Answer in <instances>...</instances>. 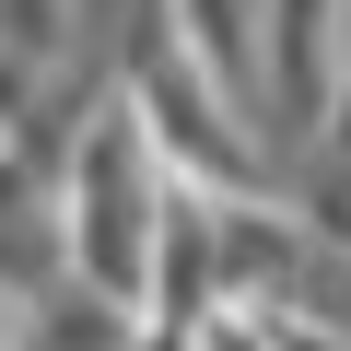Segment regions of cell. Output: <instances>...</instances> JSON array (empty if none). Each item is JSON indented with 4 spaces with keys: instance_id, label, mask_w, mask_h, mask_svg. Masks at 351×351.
Here are the masks:
<instances>
[{
    "instance_id": "7a4b0ae2",
    "label": "cell",
    "mask_w": 351,
    "mask_h": 351,
    "mask_svg": "<svg viewBox=\"0 0 351 351\" xmlns=\"http://www.w3.org/2000/svg\"><path fill=\"white\" fill-rule=\"evenodd\" d=\"M0 281H12V293H47V281H71L59 176H47V164H24L12 141H0Z\"/></svg>"
},
{
    "instance_id": "5b68a950",
    "label": "cell",
    "mask_w": 351,
    "mask_h": 351,
    "mask_svg": "<svg viewBox=\"0 0 351 351\" xmlns=\"http://www.w3.org/2000/svg\"><path fill=\"white\" fill-rule=\"evenodd\" d=\"M339 59H351V0H339Z\"/></svg>"
},
{
    "instance_id": "3957f363",
    "label": "cell",
    "mask_w": 351,
    "mask_h": 351,
    "mask_svg": "<svg viewBox=\"0 0 351 351\" xmlns=\"http://www.w3.org/2000/svg\"><path fill=\"white\" fill-rule=\"evenodd\" d=\"M24 351H152V316L117 304V293H94V281H47Z\"/></svg>"
},
{
    "instance_id": "6da1fadb",
    "label": "cell",
    "mask_w": 351,
    "mask_h": 351,
    "mask_svg": "<svg viewBox=\"0 0 351 351\" xmlns=\"http://www.w3.org/2000/svg\"><path fill=\"white\" fill-rule=\"evenodd\" d=\"M164 199H176V164L152 141V117L129 94L94 106V129L71 141L59 164V234H71V281L117 293V304H152V234H164Z\"/></svg>"
},
{
    "instance_id": "277c9868",
    "label": "cell",
    "mask_w": 351,
    "mask_h": 351,
    "mask_svg": "<svg viewBox=\"0 0 351 351\" xmlns=\"http://www.w3.org/2000/svg\"><path fill=\"white\" fill-rule=\"evenodd\" d=\"M36 339V293H12V281H0V351H24Z\"/></svg>"
}]
</instances>
